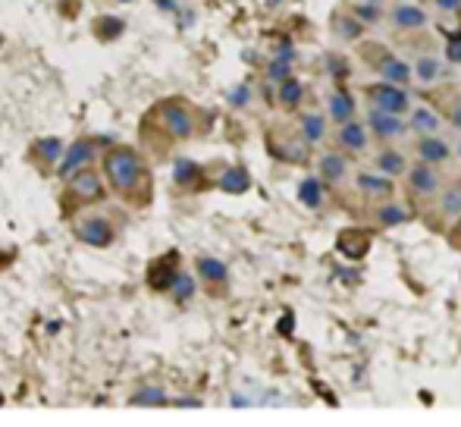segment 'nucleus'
Returning <instances> with one entry per match:
<instances>
[{"mask_svg":"<svg viewBox=\"0 0 461 427\" xmlns=\"http://www.w3.org/2000/svg\"><path fill=\"white\" fill-rule=\"evenodd\" d=\"M358 19H377V10H373V4L358 6Z\"/></svg>","mask_w":461,"mask_h":427,"instance_id":"37","label":"nucleus"},{"mask_svg":"<svg viewBox=\"0 0 461 427\" xmlns=\"http://www.w3.org/2000/svg\"><path fill=\"white\" fill-rule=\"evenodd\" d=\"M370 248V233H364V229H343L336 239V251L348 261H361L368 255Z\"/></svg>","mask_w":461,"mask_h":427,"instance_id":"6","label":"nucleus"},{"mask_svg":"<svg viewBox=\"0 0 461 427\" xmlns=\"http://www.w3.org/2000/svg\"><path fill=\"white\" fill-rule=\"evenodd\" d=\"M452 123H455V129H461V104L455 107V114H452Z\"/></svg>","mask_w":461,"mask_h":427,"instance_id":"38","label":"nucleus"},{"mask_svg":"<svg viewBox=\"0 0 461 427\" xmlns=\"http://www.w3.org/2000/svg\"><path fill=\"white\" fill-rule=\"evenodd\" d=\"M408 186L415 189L417 195H433L436 189H440V176H436L433 164H420V167H415L408 173Z\"/></svg>","mask_w":461,"mask_h":427,"instance_id":"9","label":"nucleus"},{"mask_svg":"<svg viewBox=\"0 0 461 427\" xmlns=\"http://www.w3.org/2000/svg\"><path fill=\"white\" fill-rule=\"evenodd\" d=\"M368 123H370V129L377 132L380 139H399V136H405V129H408V126L402 123L399 114H386V110H380V107L370 110Z\"/></svg>","mask_w":461,"mask_h":427,"instance_id":"8","label":"nucleus"},{"mask_svg":"<svg viewBox=\"0 0 461 427\" xmlns=\"http://www.w3.org/2000/svg\"><path fill=\"white\" fill-rule=\"evenodd\" d=\"M440 211L452 220H461V186L446 189V195H442V201H440Z\"/></svg>","mask_w":461,"mask_h":427,"instance_id":"26","label":"nucleus"},{"mask_svg":"<svg viewBox=\"0 0 461 427\" xmlns=\"http://www.w3.org/2000/svg\"><path fill=\"white\" fill-rule=\"evenodd\" d=\"M289 63L292 60H285V57H276L273 63H270V66H267V79H270V82L280 85L283 79H289Z\"/></svg>","mask_w":461,"mask_h":427,"instance_id":"33","label":"nucleus"},{"mask_svg":"<svg viewBox=\"0 0 461 427\" xmlns=\"http://www.w3.org/2000/svg\"><path fill=\"white\" fill-rule=\"evenodd\" d=\"M377 167L386 173V176H399V173L405 170V157L399 151H383L377 157Z\"/></svg>","mask_w":461,"mask_h":427,"instance_id":"28","label":"nucleus"},{"mask_svg":"<svg viewBox=\"0 0 461 427\" xmlns=\"http://www.w3.org/2000/svg\"><path fill=\"white\" fill-rule=\"evenodd\" d=\"M173 264H176V255H166L163 261H157L154 267H151V286L154 289H170L173 280H176L179 271H173Z\"/></svg>","mask_w":461,"mask_h":427,"instance_id":"13","label":"nucleus"},{"mask_svg":"<svg viewBox=\"0 0 461 427\" xmlns=\"http://www.w3.org/2000/svg\"><path fill=\"white\" fill-rule=\"evenodd\" d=\"M358 189H361L364 195H370V199H389L392 195V183L383 176H373V173H358Z\"/></svg>","mask_w":461,"mask_h":427,"instance_id":"12","label":"nucleus"},{"mask_svg":"<svg viewBox=\"0 0 461 427\" xmlns=\"http://www.w3.org/2000/svg\"><path fill=\"white\" fill-rule=\"evenodd\" d=\"M298 201L308 204V208H320V204H323V186H320V179H317V176L301 179V186H298Z\"/></svg>","mask_w":461,"mask_h":427,"instance_id":"18","label":"nucleus"},{"mask_svg":"<svg viewBox=\"0 0 461 427\" xmlns=\"http://www.w3.org/2000/svg\"><path fill=\"white\" fill-rule=\"evenodd\" d=\"M364 4H377V0H364Z\"/></svg>","mask_w":461,"mask_h":427,"instance_id":"39","label":"nucleus"},{"mask_svg":"<svg viewBox=\"0 0 461 427\" xmlns=\"http://www.w3.org/2000/svg\"><path fill=\"white\" fill-rule=\"evenodd\" d=\"M336 31L352 41V38L361 35V19H358V16H355V19H348V16H336Z\"/></svg>","mask_w":461,"mask_h":427,"instance_id":"31","label":"nucleus"},{"mask_svg":"<svg viewBox=\"0 0 461 427\" xmlns=\"http://www.w3.org/2000/svg\"><path fill=\"white\" fill-rule=\"evenodd\" d=\"M276 98H280V104L285 107H298L301 104V98H305V85L298 82V79H283L280 82V91H276Z\"/></svg>","mask_w":461,"mask_h":427,"instance_id":"19","label":"nucleus"},{"mask_svg":"<svg viewBox=\"0 0 461 427\" xmlns=\"http://www.w3.org/2000/svg\"><path fill=\"white\" fill-rule=\"evenodd\" d=\"M458 151H461V148H458Z\"/></svg>","mask_w":461,"mask_h":427,"instance_id":"41","label":"nucleus"},{"mask_svg":"<svg viewBox=\"0 0 461 427\" xmlns=\"http://www.w3.org/2000/svg\"><path fill=\"white\" fill-rule=\"evenodd\" d=\"M320 176L323 179H330V183H339V179L345 176V157L343 154H323V161H320Z\"/></svg>","mask_w":461,"mask_h":427,"instance_id":"22","label":"nucleus"},{"mask_svg":"<svg viewBox=\"0 0 461 427\" xmlns=\"http://www.w3.org/2000/svg\"><path fill=\"white\" fill-rule=\"evenodd\" d=\"M377 220L383 226H399V223H405V220H408V211H405L402 204H395V201H386L383 208L377 211Z\"/></svg>","mask_w":461,"mask_h":427,"instance_id":"24","label":"nucleus"},{"mask_svg":"<svg viewBox=\"0 0 461 427\" xmlns=\"http://www.w3.org/2000/svg\"><path fill=\"white\" fill-rule=\"evenodd\" d=\"M380 76H383V82L408 85L411 76H415V69H411L405 60H399V57H386L383 63H380Z\"/></svg>","mask_w":461,"mask_h":427,"instance_id":"10","label":"nucleus"},{"mask_svg":"<svg viewBox=\"0 0 461 427\" xmlns=\"http://www.w3.org/2000/svg\"><path fill=\"white\" fill-rule=\"evenodd\" d=\"M392 26L395 29H420V26H427V13L415 4H399L392 10Z\"/></svg>","mask_w":461,"mask_h":427,"instance_id":"11","label":"nucleus"},{"mask_svg":"<svg viewBox=\"0 0 461 427\" xmlns=\"http://www.w3.org/2000/svg\"><path fill=\"white\" fill-rule=\"evenodd\" d=\"M198 273H201L204 280H211V283H223L229 276L226 264H223V261H217V258H201V261H198Z\"/></svg>","mask_w":461,"mask_h":427,"instance_id":"23","label":"nucleus"},{"mask_svg":"<svg viewBox=\"0 0 461 427\" xmlns=\"http://www.w3.org/2000/svg\"><path fill=\"white\" fill-rule=\"evenodd\" d=\"M323 136H327V120H323L320 114H305L301 116V139H305L308 145H317Z\"/></svg>","mask_w":461,"mask_h":427,"instance_id":"16","label":"nucleus"},{"mask_svg":"<svg viewBox=\"0 0 461 427\" xmlns=\"http://www.w3.org/2000/svg\"><path fill=\"white\" fill-rule=\"evenodd\" d=\"M161 402H166V393L157 390V386H148V390H138L132 396V406H161Z\"/></svg>","mask_w":461,"mask_h":427,"instance_id":"30","label":"nucleus"},{"mask_svg":"<svg viewBox=\"0 0 461 427\" xmlns=\"http://www.w3.org/2000/svg\"><path fill=\"white\" fill-rule=\"evenodd\" d=\"M327 107H330V116L336 123L352 120V114H355V101H352V94H345V91H333Z\"/></svg>","mask_w":461,"mask_h":427,"instance_id":"17","label":"nucleus"},{"mask_svg":"<svg viewBox=\"0 0 461 427\" xmlns=\"http://www.w3.org/2000/svg\"><path fill=\"white\" fill-rule=\"evenodd\" d=\"M157 120H161V126L173 139H192L195 136V116L188 114V107L179 104V101H163V104L157 107Z\"/></svg>","mask_w":461,"mask_h":427,"instance_id":"3","label":"nucleus"},{"mask_svg":"<svg viewBox=\"0 0 461 427\" xmlns=\"http://www.w3.org/2000/svg\"><path fill=\"white\" fill-rule=\"evenodd\" d=\"M38 154H41L44 161H60V157H63V141H57V139L38 141Z\"/></svg>","mask_w":461,"mask_h":427,"instance_id":"32","label":"nucleus"},{"mask_svg":"<svg viewBox=\"0 0 461 427\" xmlns=\"http://www.w3.org/2000/svg\"><path fill=\"white\" fill-rule=\"evenodd\" d=\"M170 292H173V298H176V302H188V298L195 296V276L176 273V280H173Z\"/></svg>","mask_w":461,"mask_h":427,"instance_id":"27","label":"nucleus"},{"mask_svg":"<svg viewBox=\"0 0 461 427\" xmlns=\"http://www.w3.org/2000/svg\"><path fill=\"white\" fill-rule=\"evenodd\" d=\"M248 186H251V179H248V173L245 170H226L223 176H220V189L223 192H233V195H242V192H248Z\"/></svg>","mask_w":461,"mask_h":427,"instance_id":"20","label":"nucleus"},{"mask_svg":"<svg viewBox=\"0 0 461 427\" xmlns=\"http://www.w3.org/2000/svg\"><path fill=\"white\" fill-rule=\"evenodd\" d=\"M458 233H461V226H458Z\"/></svg>","mask_w":461,"mask_h":427,"instance_id":"40","label":"nucleus"},{"mask_svg":"<svg viewBox=\"0 0 461 427\" xmlns=\"http://www.w3.org/2000/svg\"><path fill=\"white\" fill-rule=\"evenodd\" d=\"M248 98H251L248 85H238V89L229 91V104H235V107H245V104H248Z\"/></svg>","mask_w":461,"mask_h":427,"instance_id":"34","label":"nucleus"},{"mask_svg":"<svg viewBox=\"0 0 461 427\" xmlns=\"http://www.w3.org/2000/svg\"><path fill=\"white\" fill-rule=\"evenodd\" d=\"M436 126H440V116H436L433 110L417 107L415 114H411V129L420 132V136H433V132H436Z\"/></svg>","mask_w":461,"mask_h":427,"instance_id":"21","label":"nucleus"},{"mask_svg":"<svg viewBox=\"0 0 461 427\" xmlns=\"http://www.w3.org/2000/svg\"><path fill=\"white\" fill-rule=\"evenodd\" d=\"M94 151H98V145H94L91 139L73 141V145H69L66 151H63V157H60V176H73L76 170H82V164H88L94 157Z\"/></svg>","mask_w":461,"mask_h":427,"instance_id":"5","label":"nucleus"},{"mask_svg":"<svg viewBox=\"0 0 461 427\" xmlns=\"http://www.w3.org/2000/svg\"><path fill=\"white\" fill-rule=\"evenodd\" d=\"M446 57H449L452 63H461V35H458V38H452V41H449Z\"/></svg>","mask_w":461,"mask_h":427,"instance_id":"35","label":"nucleus"},{"mask_svg":"<svg viewBox=\"0 0 461 427\" xmlns=\"http://www.w3.org/2000/svg\"><path fill=\"white\" fill-rule=\"evenodd\" d=\"M73 233H76V239H82L85 245H94V248H107V245L113 242L116 229H113V223H110L104 214H85V217L76 220Z\"/></svg>","mask_w":461,"mask_h":427,"instance_id":"2","label":"nucleus"},{"mask_svg":"<svg viewBox=\"0 0 461 427\" xmlns=\"http://www.w3.org/2000/svg\"><path fill=\"white\" fill-rule=\"evenodd\" d=\"M339 141H343V148H348V151H361L368 145V129L355 120H345L343 129H339Z\"/></svg>","mask_w":461,"mask_h":427,"instance_id":"14","label":"nucleus"},{"mask_svg":"<svg viewBox=\"0 0 461 427\" xmlns=\"http://www.w3.org/2000/svg\"><path fill=\"white\" fill-rule=\"evenodd\" d=\"M104 195V183H101L98 170H76L73 179H69V192L66 199H73L78 204H91Z\"/></svg>","mask_w":461,"mask_h":427,"instance_id":"4","label":"nucleus"},{"mask_svg":"<svg viewBox=\"0 0 461 427\" xmlns=\"http://www.w3.org/2000/svg\"><path fill=\"white\" fill-rule=\"evenodd\" d=\"M151 173L141 164V157L126 145H116L104 154V179L110 183L116 195H126V199H148V186H151Z\"/></svg>","mask_w":461,"mask_h":427,"instance_id":"1","label":"nucleus"},{"mask_svg":"<svg viewBox=\"0 0 461 427\" xmlns=\"http://www.w3.org/2000/svg\"><path fill=\"white\" fill-rule=\"evenodd\" d=\"M373 101H377L380 110L386 114H405L408 110V94L402 91V85H392V82H383L380 89H373Z\"/></svg>","mask_w":461,"mask_h":427,"instance_id":"7","label":"nucleus"},{"mask_svg":"<svg viewBox=\"0 0 461 427\" xmlns=\"http://www.w3.org/2000/svg\"><path fill=\"white\" fill-rule=\"evenodd\" d=\"M433 4L440 6V10H446V13H455L461 6V0H433Z\"/></svg>","mask_w":461,"mask_h":427,"instance_id":"36","label":"nucleus"},{"mask_svg":"<svg viewBox=\"0 0 461 427\" xmlns=\"http://www.w3.org/2000/svg\"><path fill=\"white\" fill-rule=\"evenodd\" d=\"M417 157L424 164H442V161H449V145L440 139H433V136H427L417 145Z\"/></svg>","mask_w":461,"mask_h":427,"instance_id":"15","label":"nucleus"},{"mask_svg":"<svg viewBox=\"0 0 461 427\" xmlns=\"http://www.w3.org/2000/svg\"><path fill=\"white\" fill-rule=\"evenodd\" d=\"M415 76L420 79L424 85H430L436 82V79L442 76V66H440V60H433V57H420L417 60V66H415Z\"/></svg>","mask_w":461,"mask_h":427,"instance_id":"25","label":"nucleus"},{"mask_svg":"<svg viewBox=\"0 0 461 427\" xmlns=\"http://www.w3.org/2000/svg\"><path fill=\"white\" fill-rule=\"evenodd\" d=\"M198 173H201V167H198L195 161H176V170H173V176H176L179 186H188V183H195Z\"/></svg>","mask_w":461,"mask_h":427,"instance_id":"29","label":"nucleus"}]
</instances>
